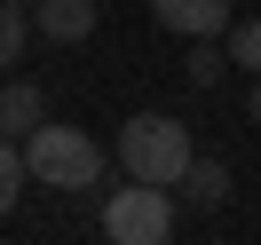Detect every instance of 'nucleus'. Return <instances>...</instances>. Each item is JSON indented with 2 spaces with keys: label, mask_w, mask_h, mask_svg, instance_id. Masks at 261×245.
<instances>
[{
  "label": "nucleus",
  "mask_w": 261,
  "mask_h": 245,
  "mask_svg": "<svg viewBox=\"0 0 261 245\" xmlns=\"http://www.w3.org/2000/svg\"><path fill=\"white\" fill-rule=\"evenodd\" d=\"M190 166H198V150H190V127H182V119L143 111V119H127V127H119V174H127V182L182 190V174H190Z\"/></svg>",
  "instance_id": "obj_1"
},
{
  "label": "nucleus",
  "mask_w": 261,
  "mask_h": 245,
  "mask_svg": "<svg viewBox=\"0 0 261 245\" xmlns=\"http://www.w3.org/2000/svg\"><path fill=\"white\" fill-rule=\"evenodd\" d=\"M24 158H32V182H40V190H95V182H103V166H111L95 134L56 127V119L32 134V143H24Z\"/></svg>",
  "instance_id": "obj_2"
},
{
  "label": "nucleus",
  "mask_w": 261,
  "mask_h": 245,
  "mask_svg": "<svg viewBox=\"0 0 261 245\" xmlns=\"http://www.w3.org/2000/svg\"><path fill=\"white\" fill-rule=\"evenodd\" d=\"M103 237L111 245H174V198L150 190V182L111 190L103 198Z\"/></svg>",
  "instance_id": "obj_3"
},
{
  "label": "nucleus",
  "mask_w": 261,
  "mask_h": 245,
  "mask_svg": "<svg viewBox=\"0 0 261 245\" xmlns=\"http://www.w3.org/2000/svg\"><path fill=\"white\" fill-rule=\"evenodd\" d=\"M150 16L166 32H182V40H229L238 32L229 24V0H150Z\"/></svg>",
  "instance_id": "obj_4"
},
{
  "label": "nucleus",
  "mask_w": 261,
  "mask_h": 245,
  "mask_svg": "<svg viewBox=\"0 0 261 245\" xmlns=\"http://www.w3.org/2000/svg\"><path fill=\"white\" fill-rule=\"evenodd\" d=\"M0 127H8V143H32V134L48 127V103H40L32 79H8V87H0Z\"/></svg>",
  "instance_id": "obj_5"
},
{
  "label": "nucleus",
  "mask_w": 261,
  "mask_h": 245,
  "mask_svg": "<svg viewBox=\"0 0 261 245\" xmlns=\"http://www.w3.org/2000/svg\"><path fill=\"white\" fill-rule=\"evenodd\" d=\"M32 16H40V32H48L56 48H80V40L95 32V0H40Z\"/></svg>",
  "instance_id": "obj_6"
},
{
  "label": "nucleus",
  "mask_w": 261,
  "mask_h": 245,
  "mask_svg": "<svg viewBox=\"0 0 261 245\" xmlns=\"http://www.w3.org/2000/svg\"><path fill=\"white\" fill-rule=\"evenodd\" d=\"M32 32H40V16L24 8V0H8V8H0V56H8V64H24V48H32Z\"/></svg>",
  "instance_id": "obj_7"
},
{
  "label": "nucleus",
  "mask_w": 261,
  "mask_h": 245,
  "mask_svg": "<svg viewBox=\"0 0 261 245\" xmlns=\"http://www.w3.org/2000/svg\"><path fill=\"white\" fill-rule=\"evenodd\" d=\"M182 198H198V206H222V198H229V166H222V158H198L190 174H182Z\"/></svg>",
  "instance_id": "obj_8"
},
{
  "label": "nucleus",
  "mask_w": 261,
  "mask_h": 245,
  "mask_svg": "<svg viewBox=\"0 0 261 245\" xmlns=\"http://www.w3.org/2000/svg\"><path fill=\"white\" fill-rule=\"evenodd\" d=\"M229 71V48H214V40H190V87H222Z\"/></svg>",
  "instance_id": "obj_9"
},
{
  "label": "nucleus",
  "mask_w": 261,
  "mask_h": 245,
  "mask_svg": "<svg viewBox=\"0 0 261 245\" xmlns=\"http://www.w3.org/2000/svg\"><path fill=\"white\" fill-rule=\"evenodd\" d=\"M24 182H32V158H24V143H8V150H0V206H16Z\"/></svg>",
  "instance_id": "obj_10"
},
{
  "label": "nucleus",
  "mask_w": 261,
  "mask_h": 245,
  "mask_svg": "<svg viewBox=\"0 0 261 245\" xmlns=\"http://www.w3.org/2000/svg\"><path fill=\"white\" fill-rule=\"evenodd\" d=\"M229 64H238V71H253V79H261V16L229 32Z\"/></svg>",
  "instance_id": "obj_11"
},
{
  "label": "nucleus",
  "mask_w": 261,
  "mask_h": 245,
  "mask_svg": "<svg viewBox=\"0 0 261 245\" xmlns=\"http://www.w3.org/2000/svg\"><path fill=\"white\" fill-rule=\"evenodd\" d=\"M245 111H253V127H261V79H253V103H245Z\"/></svg>",
  "instance_id": "obj_12"
}]
</instances>
